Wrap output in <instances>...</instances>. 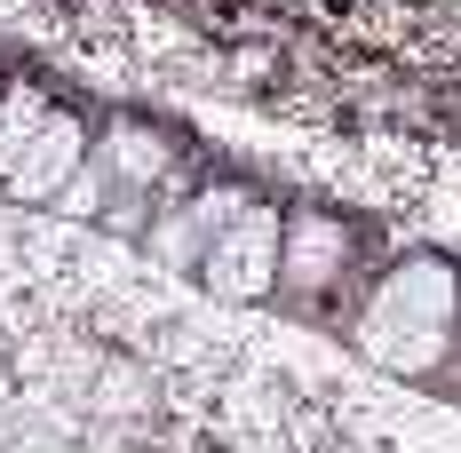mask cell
<instances>
[{
  "instance_id": "52a82bcc",
  "label": "cell",
  "mask_w": 461,
  "mask_h": 453,
  "mask_svg": "<svg viewBox=\"0 0 461 453\" xmlns=\"http://www.w3.org/2000/svg\"><path fill=\"white\" fill-rule=\"evenodd\" d=\"M48 112H56V104H48L32 80H8V88H0V176L24 159V143L48 128Z\"/></svg>"
},
{
  "instance_id": "ba28073f",
  "label": "cell",
  "mask_w": 461,
  "mask_h": 453,
  "mask_svg": "<svg viewBox=\"0 0 461 453\" xmlns=\"http://www.w3.org/2000/svg\"><path fill=\"white\" fill-rule=\"evenodd\" d=\"M112 191H120V183H112V168H104V159L88 151V168H80V176H72L64 191H56V215H72V223H104Z\"/></svg>"
},
{
  "instance_id": "3957f363",
  "label": "cell",
  "mask_w": 461,
  "mask_h": 453,
  "mask_svg": "<svg viewBox=\"0 0 461 453\" xmlns=\"http://www.w3.org/2000/svg\"><path fill=\"white\" fill-rule=\"evenodd\" d=\"M350 255H358V239H350V223H342V215H319V207L286 215L278 294H286V303H326V294L350 278Z\"/></svg>"
},
{
  "instance_id": "8992f818",
  "label": "cell",
  "mask_w": 461,
  "mask_h": 453,
  "mask_svg": "<svg viewBox=\"0 0 461 453\" xmlns=\"http://www.w3.org/2000/svg\"><path fill=\"white\" fill-rule=\"evenodd\" d=\"M143 247H151L159 271H191V278H199V263H207V231H199V215H191V199L159 207L151 231H143Z\"/></svg>"
},
{
  "instance_id": "277c9868",
  "label": "cell",
  "mask_w": 461,
  "mask_h": 453,
  "mask_svg": "<svg viewBox=\"0 0 461 453\" xmlns=\"http://www.w3.org/2000/svg\"><path fill=\"white\" fill-rule=\"evenodd\" d=\"M88 151H95V136H88L80 112H48V128L24 143V159L0 176V191H8L16 207H56V191L88 168Z\"/></svg>"
},
{
  "instance_id": "7a4b0ae2",
  "label": "cell",
  "mask_w": 461,
  "mask_h": 453,
  "mask_svg": "<svg viewBox=\"0 0 461 453\" xmlns=\"http://www.w3.org/2000/svg\"><path fill=\"white\" fill-rule=\"evenodd\" d=\"M278 255H286V215L255 199V207L207 247L199 286H207L215 303H271V294H278Z\"/></svg>"
},
{
  "instance_id": "5b68a950",
  "label": "cell",
  "mask_w": 461,
  "mask_h": 453,
  "mask_svg": "<svg viewBox=\"0 0 461 453\" xmlns=\"http://www.w3.org/2000/svg\"><path fill=\"white\" fill-rule=\"evenodd\" d=\"M95 159L112 168L120 191H159L167 168H176V143L159 136V128H143V120H112V128L95 136Z\"/></svg>"
},
{
  "instance_id": "6da1fadb",
  "label": "cell",
  "mask_w": 461,
  "mask_h": 453,
  "mask_svg": "<svg viewBox=\"0 0 461 453\" xmlns=\"http://www.w3.org/2000/svg\"><path fill=\"white\" fill-rule=\"evenodd\" d=\"M454 318H461V263L438 255V247H421V255H398V263L366 286L350 342H358V358L382 366V374L429 382L438 366L461 358L454 350Z\"/></svg>"
},
{
  "instance_id": "9c48e42d",
  "label": "cell",
  "mask_w": 461,
  "mask_h": 453,
  "mask_svg": "<svg viewBox=\"0 0 461 453\" xmlns=\"http://www.w3.org/2000/svg\"><path fill=\"white\" fill-rule=\"evenodd\" d=\"M454 350H461V318H454Z\"/></svg>"
}]
</instances>
